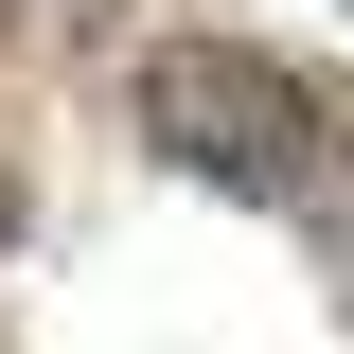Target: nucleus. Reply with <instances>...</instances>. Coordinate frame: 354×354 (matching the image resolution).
Returning <instances> with one entry per match:
<instances>
[{"mask_svg": "<svg viewBox=\"0 0 354 354\" xmlns=\"http://www.w3.org/2000/svg\"><path fill=\"white\" fill-rule=\"evenodd\" d=\"M142 142H160L177 177L248 195V213H283V195H319V160H337V106H319V71H283V53H248V36H177V53H142Z\"/></svg>", "mask_w": 354, "mask_h": 354, "instance_id": "obj_1", "label": "nucleus"}, {"mask_svg": "<svg viewBox=\"0 0 354 354\" xmlns=\"http://www.w3.org/2000/svg\"><path fill=\"white\" fill-rule=\"evenodd\" d=\"M0 248H18V177H0Z\"/></svg>", "mask_w": 354, "mask_h": 354, "instance_id": "obj_2", "label": "nucleus"}]
</instances>
